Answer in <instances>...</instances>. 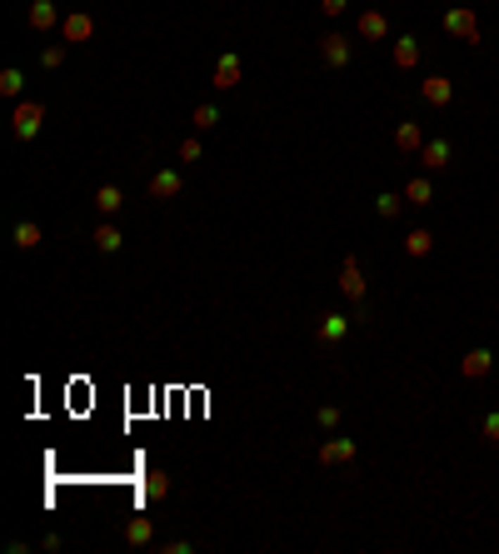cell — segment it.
I'll return each instance as SVG.
<instances>
[{
    "mask_svg": "<svg viewBox=\"0 0 499 554\" xmlns=\"http://www.w3.org/2000/svg\"><path fill=\"white\" fill-rule=\"evenodd\" d=\"M40 125H45V105H40V100H20V105H15V115H11L15 140H35V135H40Z\"/></svg>",
    "mask_w": 499,
    "mask_h": 554,
    "instance_id": "cell-1",
    "label": "cell"
},
{
    "mask_svg": "<svg viewBox=\"0 0 499 554\" xmlns=\"http://www.w3.org/2000/svg\"><path fill=\"white\" fill-rule=\"evenodd\" d=\"M320 55H324V65H329V70H345V65H350V35L329 30V35L320 40Z\"/></svg>",
    "mask_w": 499,
    "mask_h": 554,
    "instance_id": "cell-2",
    "label": "cell"
},
{
    "mask_svg": "<svg viewBox=\"0 0 499 554\" xmlns=\"http://www.w3.org/2000/svg\"><path fill=\"white\" fill-rule=\"evenodd\" d=\"M90 35H95V20H90L85 11H70V15L61 20V40H65V45H85Z\"/></svg>",
    "mask_w": 499,
    "mask_h": 554,
    "instance_id": "cell-3",
    "label": "cell"
},
{
    "mask_svg": "<svg viewBox=\"0 0 499 554\" xmlns=\"http://www.w3.org/2000/svg\"><path fill=\"white\" fill-rule=\"evenodd\" d=\"M210 85H215V90H235V85H240V55H235V50L215 61V80H210Z\"/></svg>",
    "mask_w": 499,
    "mask_h": 554,
    "instance_id": "cell-4",
    "label": "cell"
},
{
    "mask_svg": "<svg viewBox=\"0 0 499 554\" xmlns=\"http://www.w3.org/2000/svg\"><path fill=\"white\" fill-rule=\"evenodd\" d=\"M180 185H185L180 170H155V175H150V200H175Z\"/></svg>",
    "mask_w": 499,
    "mask_h": 554,
    "instance_id": "cell-5",
    "label": "cell"
},
{
    "mask_svg": "<svg viewBox=\"0 0 499 554\" xmlns=\"http://www.w3.org/2000/svg\"><path fill=\"white\" fill-rule=\"evenodd\" d=\"M125 544H130V549H145V544H155V520H150V515H135V520L125 524Z\"/></svg>",
    "mask_w": 499,
    "mask_h": 554,
    "instance_id": "cell-6",
    "label": "cell"
},
{
    "mask_svg": "<svg viewBox=\"0 0 499 554\" xmlns=\"http://www.w3.org/2000/svg\"><path fill=\"white\" fill-rule=\"evenodd\" d=\"M55 25H61L55 0H30V30H55Z\"/></svg>",
    "mask_w": 499,
    "mask_h": 554,
    "instance_id": "cell-7",
    "label": "cell"
},
{
    "mask_svg": "<svg viewBox=\"0 0 499 554\" xmlns=\"http://www.w3.org/2000/svg\"><path fill=\"white\" fill-rule=\"evenodd\" d=\"M355 460V439H324L320 445V465H345Z\"/></svg>",
    "mask_w": 499,
    "mask_h": 554,
    "instance_id": "cell-8",
    "label": "cell"
},
{
    "mask_svg": "<svg viewBox=\"0 0 499 554\" xmlns=\"http://www.w3.org/2000/svg\"><path fill=\"white\" fill-rule=\"evenodd\" d=\"M90 240H95V250H100V255H115V250L125 245V235L110 225V220H105V225H95V235H90Z\"/></svg>",
    "mask_w": 499,
    "mask_h": 554,
    "instance_id": "cell-9",
    "label": "cell"
},
{
    "mask_svg": "<svg viewBox=\"0 0 499 554\" xmlns=\"http://www.w3.org/2000/svg\"><path fill=\"white\" fill-rule=\"evenodd\" d=\"M345 335H350V320H345V315H324V320H320V340H324V345H340Z\"/></svg>",
    "mask_w": 499,
    "mask_h": 554,
    "instance_id": "cell-10",
    "label": "cell"
},
{
    "mask_svg": "<svg viewBox=\"0 0 499 554\" xmlns=\"http://www.w3.org/2000/svg\"><path fill=\"white\" fill-rule=\"evenodd\" d=\"M340 290H345L350 300H365V275H360L355 260H345V270H340Z\"/></svg>",
    "mask_w": 499,
    "mask_h": 554,
    "instance_id": "cell-11",
    "label": "cell"
},
{
    "mask_svg": "<svg viewBox=\"0 0 499 554\" xmlns=\"http://www.w3.org/2000/svg\"><path fill=\"white\" fill-rule=\"evenodd\" d=\"M11 240H15V250H35V245H40L45 235H40V225H35V220H15Z\"/></svg>",
    "mask_w": 499,
    "mask_h": 554,
    "instance_id": "cell-12",
    "label": "cell"
},
{
    "mask_svg": "<svg viewBox=\"0 0 499 554\" xmlns=\"http://www.w3.org/2000/svg\"><path fill=\"white\" fill-rule=\"evenodd\" d=\"M120 205H125V195H120V185H100V190H95V210H100L105 220H110V215H115Z\"/></svg>",
    "mask_w": 499,
    "mask_h": 554,
    "instance_id": "cell-13",
    "label": "cell"
},
{
    "mask_svg": "<svg viewBox=\"0 0 499 554\" xmlns=\"http://www.w3.org/2000/svg\"><path fill=\"white\" fill-rule=\"evenodd\" d=\"M445 25H450L455 35H469V40H479V25H474V15H469V11H450V15H445Z\"/></svg>",
    "mask_w": 499,
    "mask_h": 554,
    "instance_id": "cell-14",
    "label": "cell"
},
{
    "mask_svg": "<svg viewBox=\"0 0 499 554\" xmlns=\"http://www.w3.org/2000/svg\"><path fill=\"white\" fill-rule=\"evenodd\" d=\"M384 30H390V25H384L379 11H365V15H360V35H365V40H384Z\"/></svg>",
    "mask_w": 499,
    "mask_h": 554,
    "instance_id": "cell-15",
    "label": "cell"
},
{
    "mask_svg": "<svg viewBox=\"0 0 499 554\" xmlns=\"http://www.w3.org/2000/svg\"><path fill=\"white\" fill-rule=\"evenodd\" d=\"M20 90H25V70L6 65V70H0V95H20Z\"/></svg>",
    "mask_w": 499,
    "mask_h": 554,
    "instance_id": "cell-16",
    "label": "cell"
},
{
    "mask_svg": "<svg viewBox=\"0 0 499 554\" xmlns=\"http://www.w3.org/2000/svg\"><path fill=\"white\" fill-rule=\"evenodd\" d=\"M424 100H429V105H450V80L429 75V80H424Z\"/></svg>",
    "mask_w": 499,
    "mask_h": 554,
    "instance_id": "cell-17",
    "label": "cell"
},
{
    "mask_svg": "<svg viewBox=\"0 0 499 554\" xmlns=\"http://www.w3.org/2000/svg\"><path fill=\"white\" fill-rule=\"evenodd\" d=\"M424 165H429V170L450 165V145H445V140H429V145H424Z\"/></svg>",
    "mask_w": 499,
    "mask_h": 554,
    "instance_id": "cell-18",
    "label": "cell"
},
{
    "mask_svg": "<svg viewBox=\"0 0 499 554\" xmlns=\"http://www.w3.org/2000/svg\"><path fill=\"white\" fill-rule=\"evenodd\" d=\"M165 494H170V479H165L160 470H150L145 474V500H165Z\"/></svg>",
    "mask_w": 499,
    "mask_h": 554,
    "instance_id": "cell-19",
    "label": "cell"
},
{
    "mask_svg": "<svg viewBox=\"0 0 499 554\" xmlns=\"http://www.w3.org/2000/svg\"><path fill=\"white\" fill-rule=\"evenodd\" d=\"M489 360H494L489 350H469V355H465V374H469V379H479V374L489 370Z\"/></svg>",
    "mask_w": 499,
    "mask_h": 554,
    "instance_id": "cell-20",
    "label": "cell"
},
{
    "mask_svg": "<svg viewBox=\"0 0 499 554\" xmlns=\"http://www.w3.org/2000/svg\"><path fill=\"white\" fill-rule=\"evenodd\" d=\"M190 125H195V130H215V125H220V110H215V105H195Z\"/></svg>",
    "mask_w": 499,
    "mask_h": 554,
    "instance_id": "cell-21",
    "label": "cell"
},
{
    "mask_svg": "<svg viewBox=\"0 0 499 554\" xmlns=\"http://www.w3.org/2000/svg\"><path fill=\"white\" fill-rule=\"evenodd\" d=\"M415 61H419V45H415V40H395V65H405V70H410Z\"/></svg>",
    "mask_w": 499,
    "mask_h": 554,
    "instance_id": "cell-22",
    "label": "cell"
},
{
    "mask_svg": "<svg viewBox=\"0 0 499 554\" xmlns=\"http://www.w3.org/2000/svg\"><path fill=\"white\" fill-rule=\"evenodd\" d=\"M429 245H434V240H429V230H410V240H405V250H410L415 260H419V255H429Z\"/></svg>",
    "mask_w": 499,
    "mask_h": 554,
    "instance_id": "cell-23",
    "label": "cell"
},
{
    "mask_svg": "<svg viewBox=\"0 0 499 554\" xmlns=\"http://www.w3.org/2000/svg\"><path fill=\"white\" fill-rule=\"evenodd\" d=\"M395 145L400 150H419V125H400L395 130Z\"/></svg>",
    "mask_w": 499,
    "mask_h": 554,
    "instance_id": "cell-24",
    "label": "cell"
},
{
    "mask_svg": "<svg viewBox=\"0 0 499 554\" xmlns=\"http://www.w3.org/2000/svg\"><path fill=\"white\" fill-rule=\"evenodd\" d=\"M405 195H410V205H429V200H434L429 180H410V190H405Z\"/></svg>",
    "mask_w": 499,
    "mask_h": 554,
    "instance_id": "cell-25",
    "label": "cell"
},
{
    "mask_svg": "<svg viewBox=\"0 0 499 554\" xmlns=\"http://www.w3.org/2000/svg\"><path fill=\"white\" fill-rule=\"evenodd\" d=\"M61 61H65V40H61V45H45L40 65H45V70H61Z\"/></svg>",
    "mask_w": 499,
    "mask_h": 554,
    "instance_id": "cell-26",
    "label": "cell"
},
{
    "mask_svg": "<svg viewBox=\"0 0 499 554\" xmlns=\"http://www.w3.org/2000/svg\"><path fill=\"white\" fill-rule=\"evenodd\" d=\"M374 210H379L384 220H395V215H400V195H379V200H374Z\"/></svg>",
    "mask_w": 499,
    "mask_h": 554,
    "instance_id": "cell-27",
    "label": "cell"
},
{
    "mask_svg": "<svg viewBox=\"0 0 499 554\" xmlns=\"http://www.w3.org/2000/svg\"><path fill=\"white\" fill-rule=\"evenodd\" d=\"M200 155H205V150H200V140H195V135H185V140H180V160H200Z\"/></svg>",
    "mask_w": 499,
    "mask_h": 554,
    "instance_id": "cell-28",
    "label": "cell"
},
{
    "mask_svg": "<svg viewBox=\"0 0 499 554\" xmlns=\"http://www.w3.org/2000/svg\"><path fill=\"white\" fill-rule=\"evenodd\" d=\"M320 424H324V429H335V424H340V410H335V405H324V410H320Z\"/></svg>",
    "mask_w": 499,
    "mask_h": 554,
    "instance_id": "cell-29",
    "label": "cell"
},
{
    "mask_svg": "<svg viewBox=\"0 0 499 554\" xmlns=\"http://www.w3.org/2000/svg\"><path fill=\"white\" fill-rule=\"evenodd\" d=\"M320 6H324V15H345L350 0H320Z\"/></svg>",
    "mask_w": 499,
    "mask_h": 554,
    "instance_id": "cell-30",
    "label": "cell"
},
{
    "mask_svg": "<svg viewBox=\"0 0 499 554\" xmlns=\"http://www.w3.org/2000/svg\"><path fill=\"white\" fill-rule=\"evenodd\" d=\"M484 439H499V415H489V420H484Z\"/></svg>",
    "mask_w": 499,
    "mask_h": 554,
    "instance_id": "cell-31",
    "label": "cell"
}]
</instances>
